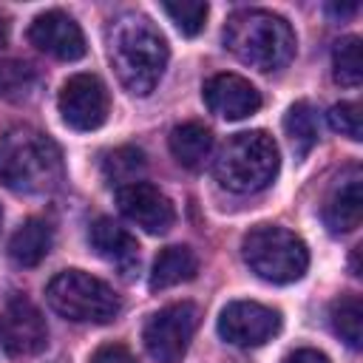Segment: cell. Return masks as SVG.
Returning <instances> with one entry per match:
<instances>
[{
    "label": "cell",
    "mask_w": 363,
    "mask_h": 363,
    "mask_svg": "<svg viewBox=\"0 0 363 363\" xmlns=\"http://www.w3.org/2000/svg\"><path fill=\"white\" fill-rule=\"evenodd\" d=\"M48 343V326L37 303L11 295L0 309V346L9 357H31Z\"/></svg>",
    "instance_id": "obj_9"
},
{
    "label": "cell",
    "mask_w": 363,
    "mask_h": 363,
    "mask_svg": "<svg viewBox=\"0 0 363 363\" xmlns=\"http://www.w3.org/2000/svg\"><path fill=\"white\" fill-rule=\"evenodd\" d=\"M62 182V156L54 139L34 128H11L0 136V184L37 196Z\"/></svg>",
    "instance_id": "obj_3"
},
{
    "label": "cell",
    "mask_w": 363,
    "mask_h": 363,
    "mask_svg": "<svg viewBox=\"0 0 363 363\" xmlns=\"http://www.w3.org/2000/svg\"><path fill=\"white\" fill-rule=\"evenodd\" d=\"M278 167H281V153L275 139L267 130H244L235 133L218 150L213 173L224 190L250 196L269 187L278 176Z\"/></svg>",
    "instance_id": "obj_4"
},
{
    "label": "cell",
    "mask_w": 363,
    "mask_h": 363,
    "mask_svg": "<svg viewBox=\"0 0 363 363\" xmlns=\"http://www.w3.org/2000/svg\"><path fill=\"white\" fill-rule=\"evenodd\" d=\"M48 306L74 323H111L122 312V301L111 284L82 269H62L45 286Z\"/></svg>",
    "instance_id": "obj_5"
},
{
    "label": "cell",
    "mask_w": 363,
    "mask_h": 363,
    "mask_svg": "<svg viewBox=\"0 0 363 363\" xmlns=\"http://www.w3.org/2000/svg\"><path fill=\"white\" fill-rule=\"evenodd\" d=\"M329 320H332L335 335L346 346H352V349L363 346V303H360V295L335 298L332 306H329Z\"/></svg>",
    "instance_id": "obj_20"
},
{
    "label": "cell",
    "mask_w": 363,
    "mask_h": 363,
    "mask_svg": "<svg viewBox=\"0 0 363 363\" xmlns=\"http://www.w3.org/2000/svg\"><path fill=\"white\" fill-rule=\"evenodd\" d=\"M329 11H332L335 17H349V14H354V11H357V3H346V6L332 3V6H329Z\"/></svg>",
    "instance_id": "obj_28"
},
{
    "label": "cell",
    "mask_w": 363,
    "mask_h": 363,
    "mask_svg": "<svg viewBox=\"0 0 363 363\" xmlns=\"http://www.w3.org/2000/svg\"><path fill=\"white\" fill-rule=\"evenodd\" d=\"M91 363H136V357H133L130 349L122 346V343H105V346H99V349L94 352Z\"/></svg>",
    "instance_id": "obj_26"
},
{
    "label": "cell",
    "mask_w": 363,
    "mask_h": 363,
    "mask_svg": "<svg viewBox=\"0 0 363 363\" xmlns=\"http://www.w3.org/2000/svg\"><path fill=\"white\" fill-rule=\"evenodd\" d=\"M167 145H170L173 159L182 167L199 170V167H204V162L213 153V133L201 122H182V125H176L170 130Z\"/></svg>",
    "instance_id": "obj_16"
},
{
    "label": "cell",
    "mask_w": 363,
    "mask_h": 363,
    "mask_svg": "<svg viewBox=\"0 0 363 363\" xmlns=\"http://www.w3.org/2000/svg\"><path fill=\"white\" fill-rule=\"evenodd\" d=\"M332 74L340 85L354 88L363 79V60H360V37L349 34L340 37L332 48Z\"/></svg>",
    "instance_id": "obj_22"
},
{
    "label": "cell",
    "mask_w": 363,
    "mask_h": 363,
    "mask_svg": "<svg viewBox=\"0 0 363 363\" xmlns=\"http://www.w3.org/2000/svg\"><path fill=\"white\" fill-rule=\"evenodd\" d=\"M196 329H199V306L190 301H179L162 306L147 318L142 340L156 363H182Z\"/></svg>",
    "instance_id": "obj_7"
},
{
    "label": "cell",
    "mask_w": 363,
    "mask_h": 363,
    "mask_svg": "<svg viewBox=\"0 0 363 363\" xmlns=\"http://www.w3.org/2000/svg\"><path fill=\"white\" fill-rule=\"evenodd\" d=\"M60 116L74 130H96L105 125L111 99L108 88L96 74H74L62 82L57 96Z\"/></svg>",
    "instance_id": "obj_8"
},
{
    "label": "cell",
    "mask_w": 363,
    "mask_h": 363,
    "mask_svg": "<svg viewBox=\"0 0 363 363\" xmlns=\"http://www.w3.org/2000/svg\"><path fill=\"white\" fill-rule=\"evenodd\" d=\"M54 247V227L43 218H28L9 241V255L17 267H37Z\"/></svg>",
    "instance_id": "obj_18"
},
{
    "label": "cell",
    "mask_w": 363,
    "mask_h": 363,
    "mask_svg": "<svg viewBox=\"0 0 363 363\" xmlns=\"http://www.w3.org/2000/svg\"><path fill=\"white\" fill-rule=\"evenodd\" d=\"M363 218V179L360 170L352 167L337 179L323 201V221L332 233H352L360 227Z\"/></svg>",
    "instance_id": "obj_15"
},
{
    "label": "cell",
    "mask_w": 363,
    "mask_h": 363,
    "mask_svg": "<svg viewBox=\"0 0 363 363\" xmlns=\"http://www.w3.org/2000/svg\"><path fill=\"white\" fill-rule=\"evenodd\" d=\"M204 105L221 119H247L261 108V94L255 85L238 74H216L201 88Z\"/></svg>",
    "instance_id": "obj_13"
},
{
    "label": "cell",
    "mask_w": 363,
    "mask_h": 363,
    "mask_svg": "<svg viewBox=\"0 0 363 363\" xmlns=\"http://www.w3.org/2000/svg\"><path fill=\"white\" fill-rule=\"evenodd\" d=\"M88 241H91V250L99 258H105L111 267H116L125 278H133L139 272V244L116 221L96 218L88 230Z\"/></svg>",
    "instance_id": "obj_14"
},
{
    "label": "cell",
    "mask_w": 363,
    "mask_h": 363,
    "mask_svg": "<svg viewBox=\"0 0 363 363\" xmlns=\"http://www.w3.org/2000/svg\"><path fill=\"white\" fill-rule=\"evenodd\" d=\"M116 204L125 218H130L136 227H142L150 235H164L176 221L173 201L150 182H133L128 187H119Z\"/></svg>",
    "instance_id": "obj_11"
},
{
    "label": "cell",
    "mask_w": 363,
    "mask_h": 363,
    "mask_svg": "<svg viewBox=\"0 0 363 363\" xmlns=\"http://www.w3.org/2000/svg\"><path fill=\"white\" fill-rule=\"evenodd\" d=\"M281 332V312L258 301H233L218 315V335L233 346H261Z\"/></svg>",
    "instance_id": "obj_10"
},
{
    "label": "cell",
    "mask_w": 363,
    "mask_h": 363,
    "mask_svg": "<svg viewBox=\"0 0 363 363\" xmlns=\"http://www.w3.org/2000/svg\"><path fill=\"white\" fill-rule=\"evenodd\" d=\"M108 60L125 91L133 96H147L167 68L170 48L162 31L145 14L128 11L108 28Z\"/></svg>",
    "instance_id": "obj_1"
},
{
    "label": "cell",
    "mask_w": 363,
    "mask_h": 363,
    "mask_svg": "<svg viewBox=\"0 0 363 363\" xmlns=\"http://www.w3.org/2000/svg\"><path fill=\"white\" fill-rule=\"evenodd\" d=\"M102 167V179L111 184V187H128L133 182H142V173L147 167V159L139 147L133 145H125V147H113L102 156L99 162Z\"/></svg>",
    "instance_id": "obj_19"
},
{
    "label": "cell",
    "mask_w": 363,
    "mask_h": 363,
    "mask_svg": "<svg viewBox=\"0 0 363 363\" xmlns=\"http://www.w3.org/2000/svg\"><path fill=\"white\" fill-rule=\"evenodd\" d=\"M284 130H286V139L292 145V153L298 159H303L318 145V119H315L312 105L303 99L295 102L284 116Z\"/></svg>",
    "instance_id": "obj_21"
},
{
    "label": "cell",
    "mask_w": 363,
    "mask_h": 363,
    "mask_svg": "<svg viewBox=\"0 0 363 363\" xmlns=\"http://www.w3.org/2000/svg\"><path fill=\"white\" fill-rule=\"evenodd\" d=\"M221 37L235 60L258 71H281L295 57L292 26L267 9H241L230 14Z\"/></svg>",
    "instance_id": "obj_2"
},
{
    "label": "cell",
    "mask_w": 363,
    "mask_h": 363,
    "mask_svg": "<svg viewBox=\"0 0 363 363\" xmlns=\"http://www.w3.org/2000/svg\"><path fill=\"white\" fill-rule=\"evenodd\" d=\"M284 363H329V357L318 349H295L284 357Z\"/></svg>",
    "instance_id": "obj_27"
},
{
    "label": "cell",
    "mask_w": 363,
    "mask_h": 363,
    "mask_svg": "<svg viewBox=\"0 0 363 363\" xmlns=\"http://www.w3.org/2000/svg\"><path fill=\"white\" fill-rule=\"evenodd\" d=\"M326 122L335 133L352 139V142H360L363 139V113H360V105L357 102H335L326 113Z\"/></svg>",
    "instance_id": "obj_25"
},
{
    "label": "cell",
    "mask_w": 363,
    "mask_h": 363,
    "mask_svg": "<svg viewBox=\"0 0 363 363\" xmlns=\"http://www.w3.org/2000/svg\"><path fill=\"white\" fill-rule=\"evenodd\" d=\"M6 40H9V23L0 17V48L6 45Z\"/></svg>",
    "instance_id": "obj_30"
},
{
    "label": "cell",
    "mask_w": 363,
    "mask_h": 363,
    "mask_svg": "<svg viewBox=\"0 0 363 363\" xmlns=\"http://www.w3.org/2000/svg\"><path fill=\"white\" fill-rule=\"evenodd\" d=\"M162 11L170 17V23L184 37H196L204 28V20H207L210 9L201 0H179V3H162Z\"/></svg>",
    "instance_id": "obj_24"
},
{
    "label": "cell",
    "mask_w": 363,
    "mask_h": 363,
    "mask_svg": "<svg viewBox=\"0 0 363 363\" xmlns=\"http://www.w3.org/2000/svg\"><path fill=\"white\" fill-rule=\"evenodd\" d=\"M37 88V71L28 62L20 60H3L0 62V96L9 102L28 99Z\"/></svg>",
    "instance_id": "obj_23"
},
{
    "label": "cell",
    "mask_w": 363,
    "mask_h": 363,
    "mask_svg": "<svg viewBox=\"0 0 363 363\" xmlns=\"http://www.w3.org/2000/svg\"><path fill=\"white\" fill-rule=\"evenodd\" d=\"M247 267L269 284H292L303 278L309 267V250L303 238L278 224H258L241 241Z\"/></svg>",
    "instance_id": "obj_6"
},
{
    "label": "cell",
    "mask_w": 363,
    "mask_h": 363,
    "mask_svg": "<svg viewBox=\"0 0 363 363\" xmlns=\"http://www.w3.org/2000/svg\"><path fill=\"white\" fill-rule=\"evenodd\" d=\"M199 272V258L190 247H164L156 261H153V269H150V281L147 286L153 292H162V289H170L176 284H184V281H193Z\"/></svg>",
    "instance_id": "obj_17"
},
{
    "label": "cell",
    "mask_w": 363,
    "mask_h": 363,
    "mask_svg": "<svg viewBox=\"0 0 363 363\" xmlns=\"http://www.w3.org/2000/svg\"><path fill=\"white\" fill-rule=\"evenodd\" d=\"M360 250H363V247H354V250H352V275H360V264H357V261H360Z\"/></svg>",
    "instance_id": "obj_29"
},
{
    "label": "cell",
    "mask_w": 363,
    "mask_h": 363,
    "mask_svg": "<svg viewBox=\"0 0 363 363\" xmlns=\"http://www.w3.org/2000/svg\"><path fill=\"white\" fill-rule=\"evenodd\" d=\"M0 221H3V213H0Z\"/></svg>",
    "instance_id": "obj_31"
},
{
    "label": "cell",
    "mask_w": 363,
    "mask_h": 363,
    "mask_svg": "<svg viewBox=\"0 0 363 363\" xmlns=\"http://www.w3.org/2000/svg\"><path fill=\"white\" fill-rule=\"evenodd\" d=\"M28 40L31 45H37L43 54H51L57 60L74 62L79 57H85V34L82 28L74 23V17H68L65 11H43L34 17L31 28H28Z\"/></svg>",
    "instance_id": "obj_12"
}]
</instances>
